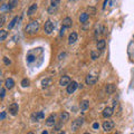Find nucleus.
Instances as JSON below:
<instances>
[{
	"instance_id": "obj_1",
	"label": "nucleus",
	"mask_w": 134,
	"mask_h": 134,
	"mask_svg": "<svg viewBox=\"0 0 134 134\" xmlns=\"http://www.w3.org/2000/svg\"><path fill=\"white\" fill-rule=\"evenodd\" d=\"M38 30H39V22H38L37 20H34V21H31V22H29L26 26V28H25V31H26V34H28V35H34Z\"/></svg>"
},
{
	"instance_id": "obj_2",
	"label": "nucleus",
	"mask_w": 134,
	"mask_h": 134,
	"mask_svg": "<svg viewBox=\"0 0 134 134\" xmlns=\"http://www.w3.org/2000/svg\"><path fill=\"white\" fill-rule=\"evenodd\" d=\"M83 123H84V119L83 117H78L75 121H73V123H72V131H77L78 128H81Z\"/></svg>"
},
{
	"instance_id": "obj_3",
	"label": "nucleus",
	"mask_w": 134,
	"mask_h": 134,
	"mask_svg": "<svg viewBox=\"0 0 134 134\" xmlns=\"http://www.w3.org/2000/svg\"><path fill=\"white\" fill-rule=\"evenodd\" d=\"M44 30H45V32H46L47 35H50V34L52 32V30H54V23H52L50 20H47L46 22H45Z\"/></svg>"
},
{
	"instance_id": "obj_4",
	"label": "nucleus",
	"mask_w": 134,
	"mask_h": 134,
	"mask_svg": "<svg viewBox=\"0 0 134 134\" xmlns=\"http://www.w3.org/2000/svg\"><path fill=\"white\" fill-rule=\"evenodd\" d=\"M114 122L113 121H111V119H108V121H105L104 123H103V128H104V131L106 132H110L111 130H113L114 127Z\"/></svg>"
},
{
	"instance_id": "obj_5",
	"label": "nucleus",
	"mask_w": 134,
	"mask_h": 134,
	"mask_svg": "<svg viewBox=\"0 0 134 134\" xmlns=\"http://www.w3.org/2000/svg\"><path fill=\"white\" fill-rule=\"evenodd\" d=\"M18 110H19V107H18L17 103H12V104H10V106H9V113L11 114V115H14V116L17 115Z\"/></svg>"
},
{
	"instance_id": "obj_6",
	"label": "nucleus",
	"mask_w": 134,
	"mask_h": 134,
	"mask_svg": "<svg viewBox=\"0 0 134 134\" xmlns=\"http://www.w3.org/2000/svg\"><path fill=\"white\" fill-rule=\"evenodd\" d=\"M69 84H70L69 76H63V77L59 79V85H60V86H68Z\"/></svg>"
},
{
	"instance_id": "obj_7",
	"label": "nucleus",
	"mask_w": 134,
	"mask_h": 134,
	"mask_svg": "<svg viewBox=\"0 0 134 134\" xmlns=\"http://www.w3.org/2000/svg\"><path fill=\"white\" fill-rule=\"evenodd\" d=\"M77 87H78V84H77L76 82H72L69 85H68V86H67V93H68V94L74 93Z\"/></svg>"
},
{
	"instance_id": "obj_8",
	"label": "nucleus",
	"mask_w": 134,
	"mask_h": 134,
	"mask_svg": "<svg viewBox=\"0 0 134 134\" xmlns=\"http://www.w3.org/2000/svg\"><path fill=\"white\" fill-rule=\"evenodd\" d=\"M41 119H44V113L43 112H36V113L32 114V116H31V119L34 122H38Z\"/></svg>"
},
{
	"instance_id": "obj_9",
	"label": "nucleus",
	"mask_w": 134,
	"mask_h": 134,
	"mask_svg": "<svg viewBox=\"0 0 134 134\" xmlns=\"http://www.w3.org/2000/svg\"><path fill=\"white\" fill-rule=\"evenodd\" d=\"M56 124V116L55 115H49L46 119V125L47 126H54Z\"/></svg>"
},
{
	"instance_id": "obj_10",
	"label": "nucleus",
	"mask_w": 134,
	"mask_h": 134,
	"mask_svg": "<svg viewBox=\"0 0 134 134\" xmlns=\"http://www.w3.org/2000/svg\"><path fill=\"white\" fill-rule=\"evenodd\" d=\"M85 82H86V84H87V85H94L95 83L97 82V78L95 77V76H93V75H87V76H86Z\"/></svg>"
},
{
	"instance_id": "obj_11",
	"label": "nucleus",
	"mask_w": 134,
	"mask_h": 134,
	"mask_svg": "<svg viewBox=\"0 0 134 134\" xmlns=\"http://www.w3.org/2000/svg\"><path fill=\"white\" fill-rule=\"evenodd\" d=\"M114 113V108L113 107H106L103 111V116L104 117H111Z\"/></svg>"
},
{
	"instance_id": "obj_12",
	"label": "nucleus",
	"mask_w": 134,
	"mask_h": 134,
	"mask_svg": "<svg viewBox=\"0 0 134 134\" xmlns=\"http://www.w3.org/2000/svg\"><path fill=\"white\" fill-rule=\"evenodd\" d=\"M72 25H73L72 18L66 17V18L63 19V27H65V28H69V27H72Z\"/></svg>"
},
{
	"instance_id": "obj_13",
	"label": "nucleus",
	"mask_w": 134,
	"mask_h": 134,
	"mask_svg": "<svg viewBox=\"0 0 134 134\" xmlns=\"http://www.w3.org/2000/svg\"><path fill=\"white\" fill-rule=\"evenodd\" d=\"M14 85H15V82H14L12 78H7L6 81H5V86H6V88H8V89H11V88L14 87Z\"/></svg>"
},
{
	"instance_id": "obj_14",
	"label": "nucleus",
	"mask_w": 134,
	"mask_h": 134,
	"mask_svg": "<svg viewBox=\"0 0 134 134\" xmlns=\"http://www.w3.org/2000/svg\"><path fill=\"white\" fill-rule=\"evenodd\" d=\"M77 38H78L77 34H76V32H72V34L69 35V37H68V43H69L70 45H72V44H75L76 40H77Z\"/></svg>"
},
{
	"instance_id": "obj_15",
	"label": "nucleus",
	"mask_w": 134,
	"mask_h": 134,
	"mask_svg": "<svg viewBox=\"0 0 134 134\" xmlns=\"http://www.w3.org/2000/svg\"><path fill=\"white\" fill-rule=\"evenodd\" d=\"M37 8H38L37 3H32L31 6L29 7V9H28V11H27V15H28V16L34 15V14L36 12V10H37Z\"/></svg>"
},
{
	"instance_id": "obj_16",
	"label": "nucleus",
	"mask_w": 134,
	"mask_h": 134,
	"mask_svg": "<svg viewBox=\"0 0 134 134\" xmlns=\"http://www.w3.org/2000/svg\"><path fill=\"white\" fill-rule=\"evenodd\" d=\"M59 117H60L61 122H67V121L69 119V113H68V112H61Z\"/></svg>"
},
{
	"instance_id": "obj_17",
	"label": "nucleus",
	"mask_w": 134,
	"mask_h": 134,
	"mask_svg": "<svg viewBox=\"0 0 134 134\" xmlns=\"http://www.w3.org/2000/svg\"><path fill=\"white\" fill-rule=\"evenodd\" d=\"M88 18H89V16H88L87 12H83V14H81V16H79V21L82 23H85L88 20Z\"/></svg>"
},
{
	"instance_id": "obj_18",
	"label": "nucleus",
	"mask_w": 134,
	"mask_h": 134,
	"mask_svg": "<svg viewBox=\"0 0 134 134\" xmlns=\"http://www.w3.org/2000/svg\"><path fill=\"white\" fill-rule=\"evenodd\" d=\"M41 85H43V87L44 88H47L48 86H50L52 85V78H45V79H43L41 81Z\"/></svg>"
},
{
	"instance_id": "obj_19",
	"label": "nucleus",
	"mask_w": 134,
	"mask_h": 134,
	"mask_svg": "<svg viewBox=\"0 0 134 134\" xmlns=\"http://www.w3.org/2000/svg\"><path fill=\"white\" fill-rule=\"evenodd\" d=\"M105 45H106V41L104 39H101V40L97 41V49L98 50H103L105 48Z\"/></svg>"
},
{
	"instance_id": "obj_20",
	"label": "nucleus",
	"mask_w": 134,
	"mask_h": 134,
	"mask_svg": "<svg viewBox=\"0 0 134 134\" xmlns=\"http://www.w3.org/2000/svg\"><path fill=\"white\" fill-rule=\"evenodd\" d=\"M89 107V102L88 101H82L81 102V110L82 111H86Z\"/></svg>"
},
{
	"instance_id": "obj_21",
	"label": "nucleus",
	"mask_w": 134,
	"mask_h": 134,
	"mask_svg": "<svg viewBox=\"0 0 134 134\" xmlns=\"http://www.w3.org/2000/svg\"><path fill=\"white\" fill-rule=\"evenodd\" d=\"M19 20H20V18H19V17H15V18H14V19L11 20V22L8 25V29H11V28H14V26L16 25V22H17V21H19Z\"/></svg>"
},
{
	"instance_id": "obj_22",
	"label": "nucleus",
	"mask_w": 134,
	"mask_h": 134,
	"mask_svg": "<svg viewBox=\"0 0 134 134\" xmlns=\"http://www.w3.org/2000/svg\"><path fill=\"white\" fill-rule=\"evenodd\" d=\"M115 90V86H114L113 84H108L107 86H106V92H107V94H112Z\"/></svg>"
},
{
	"instance_id": "obj_23",
	"label": "nucleus",
	"mask_w": 134,
	"mask_h": 134,
	"mask_svg": "<svg viewBox=\"0 0 134 134\" xmlns=\"http://www.w3.org/2000/svg\"><path fill=\"white\" fill-rule=\"evenodd\" d=\"M7 35H8V32H7L6 30H3V29L0 30V41L5 40V39H6V37H7Z\"/></svg>"
},
{
	"instance_id": "obj_24",
	"label": "nucleus",
	"mask_w": 134,
	"mask_h": 134,
	"mask_svg": "<svg viewBox=\"0 0 134 134\" xmlns=\"http://www.w3.org/2000/svg\"><path fill=\"white\" fill-rule=\"evenodd\" d=\"M35 58H36V56H32L31 55V52H28V55H27V63H28V64H30V63H31V61L34 60Z\"/></svg>"
},
{
	"instance_id": "obj_25",
	"label": "nucleus",
	"mask_w": 134,
	"mask_h": 134,
	"mask_svg": "<svg viewBox=\"0 0 134 134\" xmlns=\"http://www.w3.org/2000/svg\"><path fill=\"white\" fill-rule=\"evenodd\" d=\"M29 84H30L29 79L23 78L22 81H21V86H22V87H28V86H29Z\"/></svg>"
},
{
	"instance_id": "obj_26",
	"label": "nucleus",
	"mask_w": 134,
	"mask_h": 134,
	"mask_svg": "<svg viewBox=\"0 0 134 134\" xmlns=\"http://www.w3.org/2000/svg\"><path fill=\"white\" fill-rule=\"evenodd\" d=\"M10 9H11V7L9 6V5H6V3H5V5L1 6L0 10H1V12H5V11H7V10H10Z\"/></svg>"
},
{
	"instance_id": "obj_27",
	"label": "nucleus",
	"mask_w": 134,
	"mask_h": 134,
	"mask_svg": "<svg viewBox=\"0 0 134 134\" xmlns=\"http://www.w3.org/2000/svg\"><path fill=\"white\" fill-rule=\"evenodd\" d=\"M90 55H92V59H93V60H95V59L98 58L99 52H96L95 50H92V52H90Z\"/></svg>"
},
{
	"instance_id": "obj_28",
	"label": "nucleus",
	"mask_w": 134,
	"mask_h": 134,
	"mask_svg": "<svg viewBox=\"0 0 134 134\" xmlns=\"http://www.w3.org/2000/svg\"><path fill=\"white\" fill-rule=\"evenodd\" d=\"M87 11L89 12L90 15H95V14H96V9L94 8V7H88L87 8ZM87 12V14H88Z\"/></svg>"
},
{
	"instance_id": "obj_29",
	"label": "nucleus",
	"mask_w": 134,
	"mask_h": 134,
	"mask_svg": "<svg viewBox=\"0 0 134 134\" xmlns=\"http://www.w3.org/2000/svg\"><path fill=\"white\" fill-rule=\"evenodd\" d=\"M58 3H59L58 0H55V1H50V6L57 8V7H58Z\"/></svg>"
},
{
	"instance_id": "obj_30",
	"label": "nucleus",
	"mask_w": 134,
	"mask_h": 134,
	"mask_svg": "<svg viewBox=\"0 0 134 134\" xmlns=\"http://www.w3.org/2000/svg\"><path fill=\"white\" fill-rule=\"evenodd\" d=\"M3 63H5L6 65H10L11 64V60H10L8 57H3Z\"/></svg>"
},
{
	"instance_id": "obj_31",
	"label": "nucleus",
	"mask_w": 134,
	"mask_h": 134,
	"mask_svg": "<svg viewBox=\"0 0 134 134\" xmlns=\"http://www.w3.org/2000/svg\"><path fill=\"white\" fill-rule=\"evenodd\" d=\"M56 9H57V8H55V7H52V6H50L49 8H48V12H49V14H54V12L56 11Z\"/></svg>"
},
{
	"instance_id": "obj_32",
	"label": "nucleus",
	"mask_w": 134,
	"mask_h": 134,
	"mask_svg": "<svg viewBox=\"0 0 134 134\" xmlns=\"http://www.w3.org/2000/svg\"><path fill=\"white\" fill-rule=\"evenodd\" d=\"M17 3H18V1H10V2L8 3V5H9V6H10V7L12 8V7H15L16 5H17Z\"/></svg>"
},
{
	"instance_id": "obj_33",
	"label": "nucleus",
	"mask_w": 134,
	"mask_h": 134,
	"mask_svg": "<svg viewBox=\"0 0 134 134\" xmlns=\"http://www.w3.org/2000/svg\"><path fill=\"white\" fill-rule=\"evenodd\" d=\"M5 117H6V112H1V115H0V119H1V121H3V119H5Z\"/></svg>"
},
{
	"instance_id": "obj_34",
	"label": "nucleus",
	"mask_w": 134,
	"mask_h": 134,
	"mask_svg": "<svg viewBox=\"0 0 134 134\" xmlns=\"http://www.w3.org/2000/svg\"><path fill=\"white\" fill-rule=\"evenodd\" d=\"M5 94H6V90H5V88H1V94H0L1 98H3V97H5Z\"/></svg>"
},
{
	"instance_id": "obj_35",
	"label": "nucleus",
	"mask_w": 134,
	"mask_h": 134,
	"mask_svg": "<svg viewBox=\"0 0 134 134\" xmlns=\"http://www.w3.org/2000/svg\"><path fill=\"white\" fill-rule=\"evenodd\" d=\"M5 25V17L1 16V19H0V26H3Z\"/></svg>"
},
{
	"instance_id": "obj_36",
	"label": "nucleus",
	"mask_w": 134,
	"mask_h": 134,
	"mask_svg": "<svg viewBox=\"0 0 134 134\" xmlns=\"http://www.w3.org/2000/svg\"><path fill=\"white\" fill-rule=\"evenodd\" d=\"M98 127H99V124H98L97 122H95V123L93 124V128H94V130H97Z\"/></svg>"
},
{
	"instance_id": "obj_37",
	"label": "nucleus",
	"mask_w": 134,
	"mask_h": 134,
	"mask_svg": "<svg viewBox=\"0 0 134 134\" xmlns=\"http://www.w3.org/2000/svg\"><path fill=\"white\" fill-rule=\"evenodd\" d=\"M65 29H66V28H65V27H63V28H61V29H60V36H63V35H64V32H65Z\"/></svg>"
},
{
	"instance_id": "obj_38",
	"label": "nucleus",
	"mask_w": 134,
	"mask_h": 134,
	"mask_svg": "<svg viewBox=\"0 0 134 134\" xmlns=\"http://www.w3.org/2000/svg\"><path fill=\"white\" fill-rule=\"evenodd\" d=\"M107 29H106V28H105V27H103V35H106V34H107Z\"/></svg>"
},
{
	"instance_id": "obj_39",
	"label": "nucleus",
	"mask_w": 134,
	"mask_h": 134,
	"mask_svg": "<svg viewBox=\"0 0 134 134\" xmlns=\"http://www.w3.org/2000/svg\"><path fill=\"white\" fill-rule=\"evenodd\" d=\"M106 5H107V1H104V5H103V8H105V7H106Z\"/></svg>"
},
{
	"instance_id": "obj_40",
	"label": "nucleus",
	"mask_w": 134,
	"mask_h": 134,
	"mask_svg": "<svg viewBox=\"0 0 134 134\" xmlns=\"http://www.w3.org/2000/svg\"><path fill=\"white\" fill-rule=\"evenodd\" d=\"M58 134H65V131H60Z\"/></svg>"
},
{
	"instance_id": "obj_41",
	"label": "nucleus",
	"mask_w": 134,
	"mask_h": 134,
	"mask_svg": "<svg viewBox=\"0 0 134 134\" xmlns=\"http://www.w3.org/2000/svg\"><path fill=\"white\" fill-rule=\"evenodd\" d=\"M41 134H48V132H47V131H44V132H43Z\"/></svg>"
},
{
	"instance_id": "obj_42",
	"label": "nucleus",
	"mask_w": 134,
	"mask_h": 134,
	"mask_svg": "<svg viewBox=\"0 0 134 134\" xmlns=\"http://www.w3.org/2000/svg\"><path fill=\"white\" fill-rule=\"evenodd\" d=\"M27 134H35V133H32V132H28Z\"/></svg>"
},
{
	"instance_id": "obj_43",
	"label": "nucleus",
	"mask_w": 134,
	"mask_h": 134,
	"mask_svg": "<svg viewBox=\"0 0 134 134\" xmlns=\"http://www.w3.org/2000/svg\"><path fill=\"white\" fill-rule=\"evenodd\" d=\"M84 134H90V133H84Z\"/></svg>"
},
{
	"instance_id": "obj_44",
	"label": "nucleus",
	"mask_w": 134,
	"mask_h": 134,
	"mask_svg": "<svg viewBox=\"0 0 134 134\" xmlns=\"http://www.w3.org/2000/svg\"><path fill=\"white\" fill-rule=\"evenodd\" d=\"M115 134H119V133H115Z\"/></svg>"
}]
</instances>
